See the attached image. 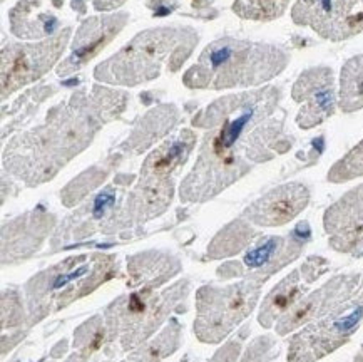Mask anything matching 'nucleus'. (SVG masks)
<instances>
[{
	"instance_id": "7ed1b4c3",
	"label": "nucleus",
	"mask_w": 363,
	"mask_h": 362,
	"mask_svg": "<svg viewBox=\"0 0 363 362\" xmlns=\"http://www.w3.org/2000/svg\"><path fill=\"white\" fill-rule=\"evenodd\" d=\"M191 39H196V35L191 31L183 29L143 32L119 54L113 55L97 67L96 77L99 81L124 86H134L141 81H147L160 74L162 60L171 53V49Z\"/></svg>"
},
{
	"instance_id": "423d86ee",
	"label": "nucleus",
	"mask_w": 363,
	"mask_h": 362,
	"mask_svg": "<svg viewBox=\"0 0 363 362\" xmlns=\"http://www.w3.org/2000/svg\"><path fill=\"white\" fill-rule=\"evenodd\" d=\"M291 17L325 39L343 40L363 31V0H296Z\"/></svg>"
},
{
	"instance_id": "412c9836",
	"label": "nucleus",
	"mask_w": 363,
	"mask_h": 362,
	"mask_svg": "<svg viewBox=\"0 0 363 362\" xmlns=\"http://www.w3.org/2000/svg\"><path fill=\"white\" fill-rule=\"evenodd\" d=\"M274 341L269 337L256 339L241 362H273L277 351H274Z\"/></svg>"
},
{
	"instance_id": "a211bd4d",
	"label": "nucleus",
	"mask_w": 363,
	"mask_h": 362,
	"mask_svg": "<svg viewBox=\"0 0 363 362\" xmlns=\"http://www.w3.org/2000/svg\"><path fill=\"white\" fill-rule=\"evenodd\" d=\"M179 346V326L173 324V326L166 327V331L161 334L156 341H152L151 344L144 346L143 349L133 352L128 359L123 362H161L164 357L178 349Z\"/></svg>"
},
{
	"instance_id": "5701e85b",
	"label": "nucleus",
	"mask_w": 363,
	"mask_h": 362,
	"mask_svg": "<svg viewBox=\"0 0 363 362\" xmlns=\"http://www.w3.org/2000/svg\"><path fill=\"white\" fill-rule=\"evenodd\" d=\"M114 202H116L114 192H111V190H108V192H102L99 197L96 198L94 207H92V215L96 218H101L111 207L114 205Z\"/></svg>"
},
{
	"instance_id": "dca6fc26",
	"label": "nucleus",
	"mask_w": 363,
	"mask_h": 362,
	"mask_svg": "<svg viewBox=\"0 0 363 362\" xmlns=\"http://www.w3.org/2000/svg\"><path fill=\"white\" fill-rule=\"evenodd\" d=\"M340 108L353 113L363 108V55L348 59L340 76Z\"/></svg>"
},
{
	"instance_id": "aec40b11",
	"label": "nucleus",
	"mask_w": 363,
	"mask_h": 362,
	"mask_svg": "<svg viewBox=\"0 0 363 362\" xmlns=\"http://www.w3.org/2000/svg\"><path fill=\"white\" fill-rule=\"evenodd\" d=\"M363 176V139L328 171V181L345 183Z\"/></svg>"
},
{
	"instance_id": "6e6552de",
	"label": "nucleus",
	"mask_w": 363,
	"mask_h": 362,
	"mask_svg": "<svg viewBox=\"0 0 363 362\" xmlns=\"http://www.w3.org/2000/svg\"><path fill=\"white\" fill-rule=\"evenodd\" d=\"M69 31L35 45H9L2 50V96L48 72L67 44Z\"/></svg>"
},
{
	"instance_id": "4468645a",
	"label": "nucleus",
	"mask_w": 363,
	"mask_h": 362,
	"mask_svg": "<svg viewBox=\"0 0 363 362\" xmlns=\"http://www.w3.org/2000/svg\"><path fill=\"white\" fill-rule=\"evenodd\" d=\"M306 285L308 284H301L298 270L283 278L264 299L262 310L258 314V322L263 327H272L273 324H277L283 315L290 312L298 302L303 299Z\"/></svg>"
},
{
	"instance_id": "20e7f679",
	"label": "nucleus",
	"mask_w": 363,
	"mask_h": 362,
	"mask_svg": "<svg viewBox=\"0 0 363 362\" xmlns=\"http://www.w3.org/2000/svg\"><path fill=\"white\" fill-rule=\"evenodd\" d=\"M262 282L251 280L223 289L204 287L198 294V317L194 332L203 342H220L255 309Z\"/></svg>"
},
{
	"instance_id": "f3484780",
	"label": "nucleus",
	"mask_w": 363,
	"mask_h": 362,
	"mask_svg": "<svg viewBox=\"0 0 363 362\" xmlns=\"http://www.w3.org/2000/svg\"><path fill=\"white\" fill-rule=\"evenodd\" d=\"M253 236L255 231L251 230V226L243 224V221H235L216 236L209 252H211L213 258L230 257V255L238 253L241 248H245L253 240Z\"/></svg>"
},
{
	"instance_id": "9d476101",
	"label": "nucleus",
	"mask_w": 363,
	"mask_h": 362,
	"mask_svg": "<svg viewBox=\"0 0 363 362\" xmlns=\"http://www.w3.org/2000/svg\"><path fill=\"white\" fill-rule=\"evenodd\" d=\"M293 99L301 104L296 123L301 129H311L335 113V79L330 67H311L298 77L291 91Z\"/></svg>"
},
{
	"instance_id": "39448f33",
	"label": "nucleus",
	"mask_w": 363,
	"mask_h": 362,
	"mask_svg": "<svg viewBox=\"0 0 363 362\" xmlns=\"http://www.w3.org/2000/svg\"><path fill=\"white\" fill-rule=\"evenodd\" d=\"M363 324V292L291 339L288 362H316L332 354Z\"/></svg>"
},
{
	"instance_id": "f03ea898",
	"label": "nucleus",
	"mask_w": 363,
	"mask_h": 362,
	"mask_svg": "<svg viewBox=\"0 0 363 362\" xmlns=\"http://www.w3.org/2000/svg\"><path fill=\"white\" fill-rule=\"evenodd\" d=\"M288 59L286 50L277 45L225 37L204 49L196 67L186 72L184 82L199 89L258 86L278 76Z\"/></svg>"
},
{
	"instance_id": "f8f14e48",
	"label": "nucleus",
	"mask_w": 363,
	"mask_h": 362,
	"mask_svg": "<svg viewBox=\"0 0 363 362\" xmlns=\"http://www.w3.org/2000/svg\"><path fill=\"white\" fill-rule=\"evenodd\" d=\"M310 202L303 183H286L256 199L245 210V218L258 226H281L300 215Z\"/></svg>"
},
{
	"instance_id": "0eeeda50",
	"label": "nucleus",
	"mask_w": 363,
	"mask_h": 362,
	"mask_svg": "<svg viewBox=\"0 0 363 362\" xmlns=\"http://www.w3.org/2000/svg\"><path fill=\"white\" fill-rule=\"evenodd\" d=\"M169 302H173L169 292L157 299L151 292H136L119 300L111 307L109 327L121 329V346L124 351L133 349L157 327L164 317Z\"/></svg>"
},
{
	"instance_id": "f257e3e1",
	"label": "nucleus",
	"mask_w": 363,
	"mask_h": 362,
	"mask_svg": "<svg viewBox=\"0 0 363 362\" xmlns=\"http://www.w3.org/2000/svg\"><path fill=\"white\" fill-rule=\"evenodd\" d=\"M281 91L264 87L216 101L199 126H213L198 163L181 187V198L199 202L215 197L248 173L251 165L268 161L280 150L283 116H277ZM283 153V151H281Z\"/></svg>"
},
{
	"instance_id": "9b49d317",
	"label": "nucleus",
	"mask_w": 363,
	"mask_h": 362,
	"mask_svg": "<svg viewBox=\"0 0 363 362\" xmlns=\"http://www.w3.org/2000/svg\"><path fill=\"white\" fill-rule=\"evenodd\" d=\"M323 225L333 250L363 252V185L343 194L325 212Z\"/></svg>"
},
{
	"instance_id": "4be33fe9",
	"label": "nucleus",
	"mask_w": 363,
	"mask_h": 362,
	"mask_svg": "<svg viewBox=\"0 0 363 362\" xmlns=\"http://www.w3.org/2000/svg\"><path fill=\"white\" fill-rule=\"evenodd\" d=\"M327 268H328L327 260L318 258V257L310 258L303 265V268H301V273L305 275V284H311V282H315L323 272H327Z\"/></svg>"
},
{
	"instance_id": "1a4fd4ad",
	"label": "nucleus",
	"mask_w": 363,
	"mask_h": 362,
	"mask_svg": "<svg viewBox=\"0 0 363 362\" xmlns=\"http://www.w3.org/2000/svg\"><path fill=\"white\" fill-rule=\"evenodd\" d=\"M363 285V273H345L332 278L328 284L308 297H303L290 312L277 322L278 336H286L295 329L311 324L332 314L335 309L352 300Z\"/></svg>"
},
{
	"instance_id": "2eb2a0df",
	"label": "nucleus",
	"mask_w": 363,
	"mask_h": 362,
	"mask_svg": "<svg viewBox=\"0 0 363 362\" xmlns=\"http://www.w3.org/2000/svg\"><path fill=\"white\" fill-rule=\"evenodd\" d=\"M194 134L188 131H183L178 138L173 141L162 145L160 150H156L151 156L147 158V161L144 163L143 175L144 178H152V180H166V176L178 168V166L186 160V156L189 155V151L193 150Z\"/></svg>"
},
{
	"instance_id": "393cba45",
	"label": "nucleus",
	"mask_w": 363,
	"mask_h": 362,
	"mask_svg": "<svg viewBox=\"0 0 363 362\" xmlns=\"http://www.w3.org/2000/svg\"><path fill=\"white\" fill-rule=\"evenodd\" d=\"M353 362H363V352H360V354L355 357V361H353Z\"/></svg>"
},
{
	"instance_id": "ddd939ff",
	"label": "nucleus",
	"mask_w": 363,
	"mask_h": 362,
	"mask_svg": "<svg viewBox=\"0 0 363 362\" xmlns=\"http://www.w3.org/2000/svg\"><path fill=\"white\" fill-rule=\"evenodd\" d=\"M124 22L125 16L123 13L109 17H94L84 22L77 32L76 40H74L71 57L59 67V74H64V76L71 74L76 69L82 67L96 54H99V50L106 48L113 40V37L123 29Z\"/></svg>"
},
{
	"instance_id": "b1692460",
	"label": "nucleus",
	"mask_w": 363,
	"mask_h": 362,
	"mask_svg": "<svg viewBox=\"0 0 363 362\" xmlns=\"http://www.w3.org/2000/svg\"><path fill=\"white\" fill-rule=\"evenodd\" d=\"M240 349H241L240 339L238 341H231L230 344H226L215 357H213L211 362H236V359H238V354H240Z\"/></svg>"
},
{
	"instance_id": "6ab92c4d",
	"label": "nucleus",
	"mask_w": 363,
	"mask_h": 362,
	"mask_svg": "<svg viewBox=\"0 0 363 362\" xmlns=\"http://www.w3.org/2000/svg\"><path fill=\"white\" fill-rule=\"evenodd\" d=\"M290 0H236L235 12L250 21H273L283 16Z\"/></svg>"
}]
</instances>
